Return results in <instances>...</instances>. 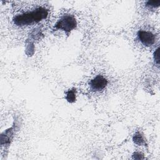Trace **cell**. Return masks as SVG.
Returning <instances> with one entry per match:
<instances>
[{
  "mask_svg": "<svg viewBox=\"0 0 160 160\" xmlns=\"http://www.w3.org/2000/svg\"><path fill=\"white\" fill-rule=\"evenodd\" d=\"M48 11L44 7H38L32 11L17 14L13 18L14 23L19 26H25L38 22L47 18Z\"/></svg>",
  "mask_w": 160,
  "mask_h": 160,
  "instance_id": "obj_1",
  "label": "cell"
},
{
  "mask_svg": "<svg viewBox=\"0 0 160 160\" xmlns=\"http://www.w3.org/2000/svg\"><path fill=\"white\" fill-rule=\"evenodd\" d=\"M77 22L75 18L70 14H66L60 18L56 23L55 29L64 31L66 32H69L75 29Z\"/></svg>",
  "mask_w": 160,
  "mask_h": 160,
  "instance_id": "obj_2",
  "label": "cell"
},
{
  "mask_svg": "<svg viewBox=\"0 0 160 160\" xmlns=\"http://www.w3.org/2000/svg\"><path fill=\"white\" fill-rule=\"evenodd\" d=\"M137 36L139 41L146 46H152L155 42V36L151 32L140 30Z\"/></svg>",
  "mask_w": 160,
  "mask_h": 160,
  "instance_id": "obj_3",
  "label": "cell"
},
{
  "mask_svg": "<svg viewBox=\"0 0 160 160\" xmlns=\"http://www.w3.org/2000/svg\"><path fill=\"white\" fill-rule=\"evenodd\" d=\"M108 84L107 79L101 75H98L92 79L89 82L90 88L92 90L99 91L102 90L105 88Z\"/></svg>",
  "mask_w": 160,
  "mask_h": 160,
  "instance_id": "obj_4",
  "label": "cell"
},
{
  "mask_svg": "<svg viewBox=\"0 0 160 160\" xmlns=\"http://www.w3.org/2000/svg\"><path fill=\"white\" fill-rule=\"evenodd\" d=\"M133 141L134 143L138 145H144L145 141L143 138V136L139 132H136L133 136Z\"/></svg>",
  "mask_w": 160,
  "mask_h": 160,
  "instance_id": "obj_5",
  "label": "cell"
},
{
  "mask_svg": "<svg viewBox=\"0 0 160 160\" xmlns=\"http://www.w3.org/2000/svg\"><path fill=\"white\" fill-rule=\"evenodd\" d=\"M66 99L69 102H74L76 101V91L74 89H71L66 92Z\"/></svg>",
  "mask_w": 160,
  "mask_h": 160,
  "instance_id": "obj_6",
  "label": "cell"
},
{
  "mask_svg": "<svg viewBox=\"0 0 160 160\" xmlns=\"http://www.w3.org/2000/svg\"><path fill=\"white\" fill-rule=\"evenodd\" d=\"M160 5V1H148L146 2V6L149 8H156Z\"/></svg>",
  "mask_w": 160,
  "mask_h": 160,
  "instance_id": "obj_7",
  "label": "cell"
},
{
  "mask_svg": "<svg viewBox=\"0 0 160 160\" xmlns=\"http://www.w3.org/2000/svg\"><path fill=\"white\" fill-rule=\"evenodd\" d=\"M154 61L156 62V64H158V66L159 65V49L158 48L156 49V51L154 52Z\"/></svg>",
  "mask_w": 160,
  "mask_h": 160,
  "instance_id": "obj_8",
  "label": "cell"
}]
</instances>
